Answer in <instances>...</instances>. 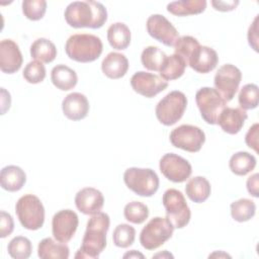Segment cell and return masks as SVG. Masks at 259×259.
I'll use <instances>...</instances> for the list:
<instances>
[{
	"instance_id": "1",
	"label": "cell",
	"mask_w": 259,
	"mask_h": 259,
	"mask_svg": "<svg viewBox=\"0 0 259 259\" xmlns=\"http://www.w3.org/2000/svg\"><path fill=\"white\" fill-rule=\"evenodd\" d=\"M65 20L74 28H100L107 20V10L103 4L93 0L74 1L65 9Z\"/></svg>"
},
{
	"instance_id": "2",
	"label": "cell",
	"mask_w": 259,
	"mask_h": 259,
	"mask_svg": "<svg viewBox=\"0 0 259 259\" xmlns=\"http://www.w3.org/2000/svg\"><path fill=\"white\" fill-rule=\"evenodd\" d=\"M109 225L110 219L107 213L99 211L93 214L87 222L82 244L75 254V258H98L106 247V234Z\"/></svg>"
},
{
	"instance_id": "3",
	"label": "cell",
	"mask_w": 259,
	"mask_h": 259,
	"mask_svg": "<svg viewBox=\"0 0 259 259\" xmlns=\"http://www.w3.org/2000/svg\"><path fill=\"white\" fill-rule=\"evenodd\" d=\"M67 56L79 63H90L97 60L103 51L101 39L90 33L71 35L65 45Z\"/></svg>"
},
{
	"instance_id": "4",
	"label": "cell",
	"mask_w": 259,
	"mask_h": 259,
	"mask_svg": "<svg viewBox=\"0 0 259 259\" xmlns=\"http://www.w3.org/2000/svg\"><path fill=\"white\" fill-rule=\"evenodd\" d=\"M123 181L127 188L140 196L150 197L159 189V177L150 168H127L123 173Z\"/></svg>"
},
{
	"instance_id": "5",
	"label": "cell",
	"mask_w": 259,
	"mask_h": 259,
	"mask_svg": "<svg viewBox=\"0 0 259 259\" xmlns=\"http://www.w3.org/2000/svg\"><path fill=\"white\" fill-rule=\"evenodd\" d=\"M15 211L23 228L36 231L44 226L45 207L37 196L33 194L21 196L15 204Z\"/></svg>"
},
{
	"instance_id": "6",
	"label": "cell",
	"mask_w": 259,
	"mask_h": 259,
	"mask_svg": "<svg viewBox=\"0 0 259 259\" xmlns=\"http://www.w3.org/2000/svg\"><path fill=\"white\" fill-rule=\"evenodd\" d=\"M187 98L181 91L174 90L165 95L156 105L155 113L158 120L167 126L175 124L184 114Z\"/></svg>"
},
{
	"instance_id": "7",
	"label": "cell",
	"mask_w": 259,
	"mask_h": 259,
	"mask_svg": "<svg viewBox=\"0 0 259 259\" xmlns=\"http://www.w3.org/2000/svg\"><path fill=\"white\" fill-rule=\"evenodd\" d=\"M162 202L166 210V218L175 229H182L188 225L191 211L181 191L175 188L167 189L163 194Z\"/></svg>"
},
{
	"instance_id": "8",
	"label": "cell",
	"mask_w": 259,
	"mask_h": 259,
	"mask_svg": "<svg viewBox=\"0 0 259 259\" xmlns=\"http://www.w3.org/2000/svg\"><path fill=\"white\" fill-rule=\"evenodd\" d=\"M174 229L167 218H153L141 231L140 243L147 250H155L172 237Z\"/></svg>"
},
{
	"instance_id": "9",
	"label": "cell",
	"mask_w": 259,
	"mask_h": 259,
	"mask_svg": "<svg viewBox=\"0 0 259 259\" xmlns=\"http://www.w3.org/2000/svg\"><path fill=\"white\" fill-rule=\"evenodd\" d=\"M195 101L201 117L208 124H217L219 115L227 107V101L211 87L200 88L195 94Z\"/></svg>"
},
{
	"instance_id": "10",
	"label": "cell",
	"mask_w": 259,
	"mask_h": 259,
	"mask_svg": "<svg viewBox=\"0 0 259 259\" xmlns=\"http://www.w3.org/2000/svg\"><path fill=\"white\" fill-rule=\"evenodd\" d=\"M169 139L172 146L175 148L190 153H196L200 151L205 142V134L196 125L181 124L170 133Z\"/></svg>"
},
{
	"instance_id": "11",
	"label": "cell",
	"mask_w": 259,
	"mask_h": 259,
	"mask_svg": "<svg viewBox=\"0 0 259 259\" xmlns=\"http://www.w3.org/2000/svg\"><path fill=\"white\" fill-rule=\"evenodd\" d=\"M242 80V73L238 67L232 64H225L219 68L214 75L213 84L217 91L227 101H231L239 89Z\"/></svg>"
},
{
	"instance_id": "12",
	"label": "cell",
	"mask_w": 259,
	"mask_h": 259,
	"mask_svg": "<svg viewBox=\"0 0 259 259\" xmlns=\"http://www.w3.org/2000/svg\"><path fill=\"white\" fill-rule=\"evenodd\" d=\"M161 173L170 181L175 183L184 182L192 173L190 163L174 153L165 154L159 163Z\"/></svg>"
},
{
	"instance_id": "13",
	"label": "cell",
	"mask_w": 259,
	"mask_h": 259,
	"mask_svg": "<svg viewBox=\"0 0 259 259\" xmlns=\"http://www.w3.org/2000/svg\"><path fill=\"white\" fill-rule=\"evenodd\" d=\"M146 27L150 36L167 47H174L179 38L177 29L164 15L153 14L149 16Z\"/></svg>"
},
{
	"instance_id": "14",
	"label": "cell",
	"mask_w": 259,
	"mask_h": 259,
	"mask_svg": "<svg viewBox=\"0 0 259 259\" xmlns=\"http://www.w3.org/2000/svg\"><path fill=\"white\" fill-rule=\"evenodd\" d=\"M79 225V219L72 209H62L56 212L52 220V232L54 238L62 243H68L75 235Z\"/></svg>"
},
{
	"instance_id": "15",
	"label": "cell",
	"mask_w": 259,
	"mask_h": 259,
	"mask_svg": "<svg viewBox=\"0 0 259 259\" xmlns=\"http://www.w3.org/2000/svg\"><path fill=\"white\" fill-rule=\"evenodd\" d=\"M131 85L138 94L152 98L164 91L168 87V82L156 74L139 71L132 76Z\"/></svg>"
},
{
	"instance_id": "16",
	"label": "cell",
	"mask_w": 259,
	"mask_h": 259,
	"mask_svg": "<svg viewBox=\"0 0 259 259\" xmlns=\"http://www.w3.org/2000/svg\"><path fill=\"white\" fill-rule=\"evenodd\" d=\"M23 58L18 45L12 39H3L0 42V69L3 73H16L22 65Z\"/></svg>"
},
{
	"instance_id": "17",
	"label": "cell",
	"mask_w": 259,
	"mask_h": 259,
	"mask_svg": "<svg viewBox=\"0 0 259 259\" xmlns=\"http://www.w3.org/2000/svg\"><path fill=\"white\" fill-rule=\"evenodd\" d=\"M75 205L80 212L93 215L102 209L104 196L94 187H85L76 193Z\"/></svg>"
},
{
	"instance_id": "18",
	"label": "cell",
	"mask_w": 259,
	"mask_h": 259,
	"mask_svg": "<svg viewBox=\"0 0 259 259\" xmlns=\"http://www.w3.org/2000/svg\"><path fill=\"white\" fill-rule=\"evenodd\" d=\"M62 110L67 118L73 121L81 120L88 114L89 101L84 94L73 92L63 99Z\"/></svg>"
},
{
	"instance_id": "19",
	"label": "cell",
	"mask_w": 259,
	"mask_h": 259,
	"mask_svg": "<svg viewBox=\"0 0 259 259\" xmlns=\"http://www.w3.org/2000/svg\"><path fill=\"white\" fill-rule=\"evenodd\" d=\"M219 63L217 52L206 46H199L191 55L188 66L197 73L206 74L212 71Z\"/></svg>"
},
{
	"instance_id": "20",
	"label": "cell",
	"mask_w": 259,
	"mask_h": 259,
	"mask_svg": "<svg viewBox=\"0 0 259 259\" xmlns=\"http://www.w3.org/2000/svg\"><path fill=\"white\" fill-rule=\"evenodd\" d=\"M247 118L248 114L246 110L238 107L234 108L227 106L219 115L217 124H219L225 133L229 135H236L242 130Z\"/></svg>"
},
{
	"instance_id": "21",
	"label": "cell",
	"mask_w": 259,
	"mask_h": 259,
	"mask_svg": "<svg viewBox=\"0 0 259 259\" xmlns=\"http://www.w3.org/2000/svg\"><path fill=\"white\" fill-rule=\"evenodd\" d=\"M103 74L110 79H120L128 70V60L120 53H109L101 63Z\"/></svg>"
},
{
	"instance_id": "22",
	"label": "cell",
	"mask_w": 259,
	"mask_h": 259,
	"mask_svg": "<svg viewBox=\"0 0 259 259\" xmlns=\"http://www.w3.org/2000/svg\"><path fill=\"white\" fill-rule=\"evenodd\" d=\"M1 187L9 192L20 190L26 182L25 172L16 165H8L2 168L0 173Z\"/></svg>"
},
{
	"instance_id": "23",
	"label": "cell",
	"mask_w": 259,
	"mask_h": 259,
	"mask_svg": "<svg viewBox=\"0 0 259 259\" xmlns=\"http://www.w3.org/2000/svg\"><path fill=\"white\" fill-rule=\"evenodd\" d=\"M37 255L41 259H67L70 249L66 243L55 241L49 237L38 243Z\"/></svg>"
},
{
	"instance_id": "24",
	"label": "cell",
	"mask_w": 259,
	"mask_h": 259,
	"mask_svg": "<svg viewBox=\"0 0 259 259\" xmlns=\"http://www.w3.org/2000/svg\"><path fill=\"white\" fill-rule=\"evenodd\" d=\"M51 80L55 87L62 91L73 89L78 82L76 72L70 67L60 64L55 66L51 72Z\"/></svg>"
},
{
	"instance_id": "25",
	"label": "cell",
	"mask_w": 259,
	"mask_h": 259,
	"mask_svg": "<svg viewBox=\"0 0 259 259\" xmlns=\"http://www.w3.org/2000/svg\"><path fill=\"white\" fill-rule=\"evenodd\" d=\"M185 192L191 201L195 203H201L209 197L211 186L205 177L195 176L188 180L185 186Z\"/></svg>"
},
{
	"instance_id": "26",
	"label": "cell",
	"mask_w": 259,
	"mask_h": 259,
	"mask_svg": "<svg viewBox=\"0 0 259 259\" xmlns=\"http://www.w3.org/2000/svg\"><path fill=\"white\" fill-rule=\"evenodd\" d=\"M206 8L205 0H179L170 2L167 11L176 16H187L202 13Z\"/></svg>"
},
{
	"instance_id": "27",
	"label": "cell",
	"mask_w": 259,
	"mask_h": 259,
	"mask_svg": "<svg viewBox=\"0 0 259 259\" xmlns=\"http://www.w3.org/2000/svg\"><path fill=\"white\" fill-rule=\"evenodd\" d=\"M107 40L114 50H125L131 44V30L122 22L110 24L107 29Z\"/></svg>"
},
{
	"instance_id": "28",
	"label": "cell",
	"mask_w": 259,
	"mask_h": 259,
	"mask_svg": "<svg viewBox=\"0 0 259 259\" xmlns=\"http://www.w3.org/2000/svg\"><path fill=\"white\" fill-rule=\"evenodd\" d=\"M30 56L40 63H52L57 57V48L50 39L40 37L31 44Z\"/></svg>"
},
{
	"instance_id": "29",
	"label": "cell",
	"mask_w": 259,
	"mask_h": 259,
	"mask_svg": "<svg viewBox=\"0 0 259 259\" xmlns=\"http://www.w3.org/2000/svg\"><path fill=\"white\" fill-rule=\"evenodd\" d=\"M186 64L184 60L176 54L167 56L164 60L161 69H160V77L165 81L176 80L180 78L185 72Z\"/></svg>"
},
{
	"instance_id": "30",
	"label": "cell",
	"mask_w": 259,
	"mask_h": 259,
	"mask_svg": "<svg viewBox=\"0 0 259 259\" xmlns=\"http://www.w3.org/2000/svg\"><path fill=\"white\" fill-rule=\"evenodd\" d=\"M229 167L234 174L245 176L256 167V158L248 152H237L231 157Z\"/></svg>"
},
{
	"instance_id": "31",
	"label": "cell",
	"mask_w": 259,
	"mask_h": 259,
	"mask_svg": "<svg viewBox=\"0 0 259 259\" xmlns=\"http://www.w3.org/2000/svg\"><path fill=\"white\" fill-rule=\"evenodd\" d=\"M256 212V204L249 198H240L231 203V215L239 223L250 221Z\"/></svg>"
},
{
	"instance_id": "32",
	"label": "cell",
	"mask_w": 259,
	"mask_h": 259,
	"mask_svg": "<svg viewBox=\"0 0 259 259\" xmlns=\"http://www.w3.org/2000/svg\"><path fill=\"white\" fill-rule=\"evenodd\" d=\"M166 57V54L158 47L149 46L143 50L141 55V62L147 70L157 72L160 71Z\"/></svg>"
},
{
	"instance_id": "33",
	"label": "cell",
	"mask_w": 259,
	"mask_h": 259,
	"mask_svg": "<svg viewBox=\"0 0 259 259\" xmlns=\"http://www.w3.org/2000/svg\"><path fill=\"white\" fill-rule=\"evenodd\" d=\"M7 251L14 259H27L31 255L32 245L28 238L17 236L8 243Z\"/></svg>"
},
{
	"instance_id": "34",
	"label": "cell",
	"mask_w": 259,
	"mask_h": 259,
	"mask_svg": "<svg viewBox=\"0 0 259 259\" xmlns=\"http://www.w3.org/2000/svg\"><path fill=\"white\" fill-rule=\"evenodd\" d=\"M123 215L126 221L133 224L140 225L144 223L149 217L148 206L141 201H132L125 204Z\"/></svg>"
},
{
	"instance_id": "35",
	"label": "cell",
	"mask_w": 259,
	"mask_h": 259,
	"mask_svg": "<svg viewBox=\"0 0 259 259\" xmlns=\"http://www.w3.org/2000/svg\"><path fill=\"white\" fill-rule=\"evenodd\" d=\"M258 86L253 83L246 84L242 87L239 93L238 101L240 104V108L244 110L254 109L258 106L259 97H258Z\"/></svg>"
},
{
	"instance_id": "36",
	"label": "cell",
	"mask_w": 259,
	"mask_h": 259,
	"mask_svg": "<svg viewBox=\"0 0 259 259\" xmlns=\"http://www.w3.org/2000/svg\"><path fill=\"white\" fill-rule=\"evenodd\" d=\"M136 239V230L127 224L118 225L112 234V240L116 247L127 248L132 246Z\"/></svg>"
},
{
	"instance_id": "37",
	"label": "cell",
	"mask_w": 259,
	"mask_h": 259,
	"mask_svg": "<svg viewBox=\"0 0 259 259\" xmlns=\"http://www.w3.org/2000/svg\"><path fill=\"white\" fill-rule=\"evenodd\" d=\"M200 45L198 42V40L190 35H183V36H179V38L177 39L175 46H174V51L176 55H178L179 57H181L186 66H188V61L191 57V55L193 54V52L195 51L196 48H198Z\"/></svg>"
},
{
	"instance_id": "38",
	"label": "cell",
	"mask_w": 259,
	"mask_h": 259,
	"mask_svg": "<svg viewBox=\"0 0 259 259\" xmlns=\"http://www.w3.org/2000/svg\"><path fill=\"white\" fill-rule=\"evenodd\" d=\"M47 11L45 0H24L22 1V12L24 16L32 21L41 19Z\"/></svg>"
},
{
	"instance_id": "39",
	"label": "cell",
	"mask_w": 259,
	"mask_h": 259,
	"mask_svg": "<svg viewBox=\"0 0 259 259\" xmlns=\"http://www.w3.org/2000/svg\"><path fill=\"white\" fill-rule=\"evenodd\" d=\"M23 78L30 84H37L46 78V68L42 63L38 61L29 62L23 70Z\"/></svg>"
},
{
	"instance_id": "40",
	"label": "cell",
	"mask_w": 259,
	"mask_h": 259,
	"mask_svg": "<svg viewBox=\"0 0 259 259\" xmlns=\"http://www.w3.org/2000/svg\"><path fill=\"white\" fill-rule=\"evenodd\" d=\"M14 230L13 218L10 213L1 210L0 212V238H6Z\"/></svg>"
},
{
	"instance_id": "41",
	"label": "cell",
	"mask_w": 259,
	"mask_h": 259,
	"mask_svg": "<svg viewBox=\"0 0 259 259\" xmlns=\"http://www.w3.org/2000/svg\"><path fill=\"white\" fill-rule=\"evenodd\" d=\"M258 130H259V124L256 122L248 130L245 136L246 145L249 148L253 149L256 153H258Z\"/></svg>"
},
{
	"instance_id": "42",
	"label": "cell",
	"mask_w": 259,
	"mask_h": 259,
	"mask_svg": "<svg viewBox=\"0 0 259 259\" xmlns=\"http://www.w3.org/2000/svg\"><path fill=\"white\" fill-rule=\"evenodd\" d=\"M248 42L250 47L255 51L258 52V15L254 18L252 24L249 26L248 29Z\"/></svg>"
},
{
	"instance_id": "43",
	"label": "cell",
	"mask_w": 259,
	"mask_h": 259,
	"mask_svg": "<svg viewBox=\"0 0 259 259\" xmlns=\"http://www.w3.org/2000/svg\"><path fill=\"white\" fill-rule=\"evenodd\" d=\"M247 190L250 193V195L254 197L259 196V175L258 173H254L250 177H248L246 182Z\"/></svg>"
},
{
	"instance_id": "44",
	"label": "cell",
	"mask_w": 259,
	"mask_h": 259,
	"mask_svg": "<svg viewBox=\"0 0 259 259\" xmlns=\"http://www.w3.org/2000/svg\"><path fill=\"white\" fill-rule=\"evenodd\" d=\"M239 1H211V5L213 6V8L215 10L219 11H223V12H227V11H232L234 9H236V7L238 6Z\"/></svg>"
},
{
	"instance_id": "45",
	"label": "cell",
	"mask_w": 259,
	"mask_h": 259,
	"mask_svg": "<svg viewBox=\"0 0 259 259\" xmlns=\"http://www.w3.org/2000/svg\"><path fill=\"white\" fill-rule=\"evenodd\" d=\"M144 258V255L142 253H139L136 250H132L131 252H127L123 255V258Z\"/></svg>"
},
{
	"instance_id": "46",
	"label": "cell",
	"mask_w": 259,
	"mask_h": 259,
	"mask_svg": "<svg viewBox=\"0 0 259 259\" xmlns=\"http://www.w3.org/2000/svg\"><path fill=\"white\" fill-rule=\"evenodd\" d=\"M213 256H219V257H221V256H224V257H231L230 255H228V254H226V253H223V252H221V253L215 252V253L209 255V257H213Z\"/></svg>"
},
{
	"instance_id": "47",
	"label": "cell",
	"mask_w": 259,
	"mask_h": 259,
	"mask_svg": "<svg viewBox=\"0 0 259 259\" xmlns=\"http://www.w3.org/2000/svg\"><path fill=\"white\" fill-rule=\"evenodd\" d=\"M164 253L168 256V257H171V258H173V255H171V254H169L168 252H166V251H164ZM158 256H162V257H164V254H162V253H160V254H157V255H155V256H153V258L154 257H158Z\"/></svg>"
}]
</instances>
